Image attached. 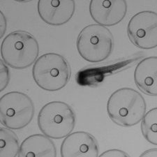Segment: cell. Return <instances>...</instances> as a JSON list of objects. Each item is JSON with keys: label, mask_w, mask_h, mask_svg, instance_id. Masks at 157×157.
I'll use <instances>...</instances> for the list:
<instances>
[{"label": "cell", "mask_w": 157, "mask_h": 157, "mask_svg": "<svg viewBox=\"0 0 157 157\" xmlns=\"http://www.w3.org/2000/svg\"><path fill=\"white\" fill-rule=\"evenodd\" d=\"M20 145L19 138L12 129L0 128V157H16L18 155Z\"/></svg>", "instance_id": "obj_13"}, {"label": "cell", "mask_w": 157, "mask_h": 157, "mask_svg": "<svg viewBox=\"0 0 157 157\" xmlns=\"http://www.w3.org/2000/svg\"><path fill=\"white\" fill-rule=\"evenodd\" d=\"M98 153L97 139L86 131L70 133L63 140L60 148L62 157H98Z\"/></svg>", "instance_id": "obj_9"}, {"label": "cell", "mask_w": 157, "mask_h": 157, "mask_svg": "<svg viewBox=\"0 0 157 157\" xmlns=\"http://www.w3.org/2000/svg\"><path fill=\"white\" fill-rule=\"evenodd\" d=\"M145 98L137 90L122 87L115 91L107 102V113L115 124L122 127L137 125L146 113Z\"/></svg>", "instance_id": "obj_1"}, {"label": "cell", "mask_w": 157, "mask_h": 157, "mask_svg": "<svg viewBox=\"0 0 157 157\" xmlns=\"http://www.w3.org/2000/svg\"><path fill=\"white\" fill-rule=\"evenodd\" d=\"M124 0H92L90 3V16L98 25L112 27L121 22L127 13Z\"/></svg>", "instance_id": "obj_8"}, {"label": "cell", "mask_w": 157, "mask_h": 157, "mask_svg": "<svg viewBox=\"0 0 157 157\" xmlns=\"http://www.w3.org/2000/svg\"><path fill=\"white\" fill-rule=\"evenodd\" d=\"M105 156V157H128L129 155L126 153L125 151L120 149H109L101 154L100 156Z\"/></svg>", "instance_id": "obj_16"}, {"label": "cell", "mask_w": 157, "mask_h": 157, "mask_svg": "<svg viewBox=\"0 0 157 157\" xmlns=\"http://www.w3.org/2000/svg\"><path fill=\"white\" fill-rule=\"evenodd\" d=\"M7 20L3 12H0V38L4 36L5 32L6 31Z\"/></svg>", "instance_id": "obj_17"}, {"label": "cell", "mask_w": 157, "mask_h": 157, "mask_svg": "<svg viewBox=\"0 0 157 157\" xmlns=\"http://www.w3.org/2000/svg\"><path fill=\"white\" fill-rule=\"evenodd\" d=\"M39 16L51 26H61L72 18L75 11L73 0H40L37 3Z\"/></svg>", "instance_id": "obj_10"}, {"label": "cell", "mask_w": 157, "mask_h": 157, "mask_svg": "<svg viewBox=\"0 0 157 157\" xmlns=\"http://www.w3.org/2000/svg\"><path fill=\"white\" fill-rule=\"evenodd\" d=\"M134 81L142 92L150 97L157 95V57H146L138 62L134 71Z\"/></svg>", "instance_id": "obj_11"}, {"label": "cell", "mask_w": 157, "mask_h": 157, "mask_svg": "<svg viewBox=\"0 0 157 157\" xmlns=\"http://www.w3.org/2000/svg\"><path fill=\"white\" fill-rule=\"evenodd\" d=\"M0 90L4 91L10 82V71L8 65L3 60L0 61Z\"/></svg>", "instance_id": "obj_15"}, {"label": "cell", "mask_w": 157, "mask_h": 157, "mask_svg": "<svg viewBox=\"0 0 157 157\" xmlns=\"http://www.w3.org/2000/svg\"><path fill=\"white\" fill-rule=\"evenodd\" d=\"M17 156L55 157L57 149L51 138L44 134H34L22 141Z\"/></svg>", "instance_id": "obj_12"}, {"label": "cell", "mask_w": 157, "mask_h": 157, "mask_svg": "<svg viewBox=\"0 0 157 157\" xmlns=\"http://www.w3.org/2000/svg\"><path fill=\"white\" fill-rule=\"evenodd\" d=\"M32 76L38 87L56 92L66 87L71 77L69 62L62 55L48 52L40 55L34 64Z\"/></svg>", "instance_id": "obj_2"}, {"label": "cell", "mask_w": 157, "mask_h": 157, "mask_svg": "<svg viewBox=\"0 0 157 157\" xmlns=\"http://www.w3.org/2000/svg\"><path fill=\"white\" fill-rule=\"evenodd\" d=\"M129 40L136 47L151 50L157 46V13L143 11L132 16L127 25Z\"/></svg>", "instance_id": "obj_7"}, {"label": "cell", "mask_w": 157, "mask_h": 157, "mask_svg": "<svg viewBox=\"0 0 157 157\" xmlns=\"http://www.w3.org/2000/svg\"><path fill=\"white\" fill-rule=\"evenodd\" d=\"M76 122L75 111L68 103L54 101L40 109L37 117L40 131L51 139H62L72 133Z\"/></svg>", "instance_id": "obj_4"}, {"label": "cell", "mask_w": 157, "mask_h": 157, "mask_svg": "<svg viewBox=\"0 0 157 157\" xmlns=\"http://www.w3.org/2000/svg\"><path fill=\"white\" fill-rule=\"evenodd\" d=\"M40 48L39 42L27 31L17 30L7 35L2 40V60L12 69L22 70L31 67L38 59Z\"/></svg>", "instance_id": "obj_3"}, {"label": "cell", "mask_w": 157, "mask_h": 157, "mask_svg": "<svg viewBox=\"0 0 157 157\" xmlns=\"http://www.w3.org/2000/svg\"><path fill=\"white\" fill-rule=\"evenodd\" d=\"M78 52L88 62H102L112 54L114 36L110 29L98 24L85 27L76 40Z\"/></svg>", "instance_id": "obj_5"}, {"label": "cell", "mask_w": 157, "mask_h": 157, "mask_svg": "<svg viewBox=\"0 0 157 157\" xmlns=\"http://www.w3.org/2000/svg\"><path fill=\"white\" fill-rule=\"evenodd\" d=\"M35 114V107L28 95L17 91L10 92L0 99L1 122L5 127L20 130L28 126Z\"/></svg>", "instance_id": "obj_6"}, {"label": "cell", "mask_w": 157, "mask_h": 157, "mask_svg": "<svg viewBox=\"0 0 157 157\" xmlns=\"http://www.w3.org/2000/svg\"><path fill=\"white\" fill-rule=\"evenodd\" d=\"M141 157H156L157 156V149H150L149 150H147L141 154Z\"/></svg>", "instance_id": "obj_18"}, {"label": "cell", "mask_w": 157, "mask_h": 157, "mask_svg": "<svg viewBox=\"0 0 157 157\" xmlns=\"http://www.w3.org/2000/svg\"><path fill=\"white\" fill-rule=\"evenodd\" d=\"M141 122L143 137L149 143L157 145V108H154L145 113Z\"/></svg>", "instance_id": "obj_14"}]
</instances>
